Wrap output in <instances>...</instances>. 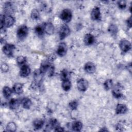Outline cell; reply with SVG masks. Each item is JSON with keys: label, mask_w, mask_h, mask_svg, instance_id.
Instances as JSON below:
<instances>
[{"label": "cell", "mask_w": 132, "mask_h": 132, "mask_svg": "<svg viewBox=\"0 0 132 132\" xmlns=\"http://www.w3.org/2000/svg\"><path fill=\"white\" fill-rule=\"evenodd\" d=\"M15 23V19L11 15H1V29L5 27H10Z\"/></svg>", "instance_id": "obj_1"}, {"label": "cell", "mask_w": 132, "mask_h": 132, "mask_svg": "<svg viewBox=\"0 0 132 132\" xmlns=\"http://www.w3.org/2000/svg\"><path fill=\"white\" fill-rule=\"evenodd\" d=\"M70 34V29L69 27L65 24H62L59 30V38L60 40H63L68 37Z\"/></svg>", "instance_id": "obj_2"}, {"label": "cell", "mask_w": 132, "mask_h": 132, "mask_svg": "<svg viewBox=\"0 0 132 132\" xmlns=\"http://www.w3.org/2000/svg\"><path fill=\"white\" fill-rule=\"evenodd\" d=\"M60 17L61 19L65 23H68L71 21L72 17V13L71 11L69 9H65L63 10L60 14Z\"/></svg>", "instance_id": "obj_3"}, {"label": "cell", "mask_w": 132, "mask_h": 132, "mask_svg": "<svg viewBox=\"0 0 132 132\" xmlns=\"http://www.w3.org/2000/svg\"><path fill=\"white\" fill-rule=\"evenodd\" d=\"M15 48V46L13 44L6 43L3 47V52L6 56L11 57L13 55Z\"/></svg>", "instance_id": "obj_4"}, {"label": "cell", "mask_w": 132, "mask_h": 132, "mask_svg": "<svg viewBox=\"0 0 132 132\" xmlns=\"http://www.w3.org/2000/svg\"><path fill=\"white\" fill-rule=\"evenodd\" d=\"M120 48L122 52L124 53H127L131 49V43L130 42L126 39L122 40L119 44Z\"/></svg>", "instance_id": "obj_5"}, {"label": "cell", "mask_w": 132, "mask_h": 132, "mask_svg": "<svg viewBox=\"0 0 132 132\" xmlns=\"http://www.w3.org/2000/svg\"><path fill=\"white\" fill-rule=\"evenodd\" d=\"M122 87L121 86L120 84H117L113 88L112 93L113 96L116 98H121L123 97V93L122 92Z\"/></svg>", "instance_id": "obj_6"}, {"label": "cell", "mask_w": 132, "mask_h": 132, "mask_svg": "<svg viewBox=\"0 0 132 132\" xmlns=\"http://www.w3.org/2000/svg\"><path fill=\"white\" fill-rule=\"evenodd\" d=\"M28 28L25 25H22L19 27L17 30V36L21 39H24L28 35Z\"/></svg>", "instance_id": "obj_7"}, {"label": "cell", "mask_w": 132, "mask_h": 132, "mask_svg": "<svg viewBox=\"0 0 132 132\" xmlns=\"http://www.w3.org/2000/svg\"><path fill=\"white\" fill-rule=\"evenodd\" d=\"M88 81L84 78H80L77 82V89L81 92L86 91L88 89Z\"/></svg>", "instance_id": "obj_8"}, {"label": "cell", "mask_w": 132, "mask_h": 132, "mask_svg": "<svg viewBox=\"0 0 132 132\" xmlns=\"http://www.w3.org/2000/svg\"><path fill=\"white\" fill-rule=\"evenodd\" d=\"M91 17L93 20L99 21L101 20V14L100 8L98 7H95L91 12Z\"/></svg>", "instance_id": "obj_9"}, {"label": "cell", "mask_w": 132, "mask_h": 132, "mask_svg": "<svg viewBox=\"0 0 132 132\" xmlns=\"http://www.w3.org/2000/svg\"><path fill=\"white\" fill-rule=\"evenodd\" d=\"M67 52V46L65 43H60L57 50V54L60 57L64 56Z\"/></svg>", "instance_id": "obj_10"}, {"label": "cell", "mask_w": 132, "mask_h": 132, "mask_svg": "<svg viewBox=\"0 0 132 132\" xmlns=\"http://www.w3.org/2000/svg\"><path fill=\"white\" fill-rule=\"evenodd\" d=\"M44 32L47 35H52L54 32V26L51 22H47L44 23L43 25Z\"/></svg>", "instance_id": "obj_11"}, {"label": "cell", "mask_w": 132, "mask_h": 132, "mask_svg": "<svg viewBox=\"0 0 132 132\" xmlns=\"http://www.w3.org/2000/svg\"><path fill=\"white\" fill-rule=\"evenodd\" d=\"M30 69L29 66L26 64H24L22 65L20 71V75L21 76L25 77L28 76L29 74L30 73Z\"/></svg>", "instance_id": "obj_12"}, {"label": "cell", "mask_w": 132, "mask_h": 132, "mask_svg": "<svg viewBox=\"0 0 132 132\" xmlns=\"http://www.w3.org/2000/svg\"><path fill=\"white\" fill-rule=\"evenodd\" d=\"M20 103H21V101L18 98H12L9 102V107L11 109L14 110L16 109L20 106Z\"/></svg>", "instance_id": "obj_13"}, {"label": "cell", "mask_w": 132, "mask_h": 132, "mask_svg": "<svg viewBox=\"0 0 132 132\" xmlns=\"http://www.w3.org/2000/svg\"><path fill=\"white\" fill-rule=\"evenodd\" d=\"M84 41L86 45H91L95 42L94 37L90 34H87L84 37Z\"/></svg>", "instance_id": "obj_14"}, {"label": "cell", "mask_w": 132, "mask_h": 132, "mask_svg": "<svg viewBox=\"0 0 132 132\" xmlns=\"http://www.w3.org/2000/svg\"><path fill=\"white\" fill-rule=\"evenodd\" d=\"M85 70L86 72H87L88 73L92 74L95 72L96 70V67L94 63L91 62H87L85 65L84 67Z\"/></svg>", "instance_id": "obj_15"}, {"label": "cell", "mask_w": 132, "mask_h": 132, "mask_svg": "<svg viewBox=\"0 0 132 132\" xmlns=\"http://www.w3.org/2000/svg\"><path fill=\"white\" fill-rule=\"evenodd\" d=\"M127 111V108L126 106L122 104H118L117 105L116 112L117 114H121L125 113Z\"/></svg>", "instance_id": "obj_16"}, {"label": "cell", "mask_w": 132, "mask_h": 132, "mask_svg": "<svg viewBox=\"0 0 132 132\" xmlns=\"http://www.w3.org/2000/svg\"><path fill=\"white\" fill-rule=\"evenodd\" d=\"M51 67V65L50 64L48 61L46 60V61L43 62L42 63V64H41V67L39 69V71H40V73L41 74L43 75L47 71V70H48L50 69Z\"/></svg>", "instance_id": "obj_17"}, {"label": "cell", "mask_w": 132, "mask_h": 132, "mask_svg": "<svg viewBox=\"0 0 132 132\" xmlns=\"http://www.w3.org/2000/svg\"><path fill=\"white\" fill-rule=\"evenodd\" d=\"M13 91L17 94H20L23 92V85L21 83H16L13 87Z\"/></svg>", "instance_id": "obj_18"}, {"label": "cell", "mask_w": 132, "mask_h": 132, "mask_svg": "<svg viewBox=\"0 0 132 132\" xmlns=\"http://www.w3.org/2000/svg\"><path fill=\"white\" fill-rule=\"evenodd\" d=\"M21 104L24 108L28 109L30 108L32 102L31 101L28 97H24L21 100Z\"/></svg>", "instance_id": "obj_19"}, {"label": "cell", "mask_w": 132, "mask_h": 132, "mask_svg": "<svg viewBox=\"0 0 132 132\" xmlns=\"http://www.w3.org/2000/svg\"><path fill=\"white\" fill-rule=\"evenodd\" d=\"M44 121L41 119H37L34 121L33 125L36 129H41L44 125Z\"/></svg>", "instance_id": "obj_20"}, {"label": "cell", "mask_w": 132, "mask_h": 132, "mask_svg": "<svg viewBox=\"0 0 132 132\" xmlns=\"http://www.w3.org/2000/svg\"><path fill=\"white\" fill-rule=\"evenodd\" d=\"M82 128V124L81 122L76 121L73 122L72 124V128L73 130L79 131L81 130Z\"/></svg>", "instance_id": "obj_21"}, {"label": "cell", "mask_w": 132, "mask_h": 132, "mask_svg": "<svg viewBox=\"0 0 132 132\" xmlns=\"http://www.w3.org/2000/svg\"><path fill=\"white\" fill-rule=\"evenodd\" d=\"M60 78L62 81L69 80L70 74L67 69L62 70L60 72Z\"/></svg>", "instance_id": "obj_22"}, {"label": "cell", "mask_w": 132, "mask_h": 132, "mask_svg": "<svg viewBox=\"0 0 132 132\" xmlns=\"http://www.w3.org/2000/svg\"><path fill=\"white\" fill-rule=\"evenodd\" d=\"M59 126V123H58V121L56 119H54V118L50 119V120L47 124L48 128H54V129Z\"/></svg>", "instance_id": "obj_23"}, {"label": "cell", "mask_w": 132, "mask_h": 132, "mask_svg": "<svg viewBox=\"0 0 132 132\" xmlns=\"http://www.w3.org/2000/svg\"><path fill=\"white\" fill-rule=\"evenodd\" d=\"M12 92V90L8 86H5L3 89V95L6 98H9L11 96Z\"/></svg>", "instance_id": "obj_24"}, {"label": "cell", "mask_w": 132, "mask_h": 132, "mask_svg": "<svg viewBox=\"0 0 132 132\" xmlns=\"http://www.w3.org/2000/svg\"><path fill=\"white\" fill-rule=\"evenodd\" d=\"M62 88V89L65 91H69L72 86L71 85V82L69 80H64L62 81V85H61Z\"/></svg>", "instance_id": "obj_25"}, {"label": "cell", "mask_w": 132, "mask_h": 132, "mask_svg": "<svg viewBox=\"0 0 132 132\" xmlns=\"http://www.w3.org/2000/svg\"><path fill=\"white\" fill-rule=\"evenodd\" d=\"M104 87L105 90H109L113 87V81L111 79H107L104 83Z\"/></svg>", "instance_id": "obj_26"}, {"label": "cell", "mask_w": 132, "mask_h": 132, "mask_svg": "<svg viewBox=\"0 0 132 132\" xmlns=\"http://www.w3.org/2000/svg\"><path fill=\"white\" fill-rule=\"evenodd\" d=\"M108 31L112 35H116L118 31V28L117 26L114 24H111L108 27Z\"/></svg>", "instance_id": "obj_27"}, {"label": "cell", "mask_w": 132, "mask_h": 132, "mask_svg": "<svg viewBox=\"0 0 132 132\" xmlns=\"http://www.w3.org/2000/svg\"><path fill=\"white\" fill-rule=\"evenodd\" d=\"M16 129V126L15 123L10 122L7 125L6 130L8 131H15Z\"/></svg>", "instance_id": "obj_28"}, {"label": "cell", "mask_w": 132, "mask_h": 132, "mask_svg": "<svg viewBox=\"0 0 132 132\" xmlns=\"http://www.w3.org/2000/svg\"><path fill=\"white\" fill-rule=\"evenodd\" d=\"M44 28L41 25H38L35 28V32L39 37H41L44 34Z\"/></svg>", "instance_id": "obj_29"}, {"label": "cell", "mask_w": 132, "mask_h": 132, "mask_svg": "<svg viewBox=\"0 0 132 132\" xmlns=\"http://www.w3.org/2000/svg\"><path fill=\"white\" fill-rule=\"evenodd\" d=\"M30 16L32 20H38L40 18V13L38 10L34 9L31 11Z\"/></svg>", "instance_id": "obj_30"}, {"label": "cell", "mask_w": 132, "mask_h": 132, "mask_svg": "<svg viewBox=\"0 0 132 132\" xmlns=\"http://www.w3.org/2000/svg\"><path fill=\"white\" fill-rule=\"evenodd\" d=\"M10 3L7 2V3L5 4V10L6 13L7 14V15H10V13H11L12 12V6Z\"/></svg>", "instance_id": "obj_31"}, {"label": "cell", "mask_w": 132, "mask_h": 132, "mask_svg": "<svg viewBox=\"0 0 132 132\" xmlns=\"http://www.w3.org/2000/svg\"><path fill=\"white\" fill-rule=\"evenodd\" d=\"M26 61V58L23 56H19L16 58V62L19 65H24Z\"/></svg>", "instance_id": "obj_32"}, {"label": "cell", "mask_w": 132, "mask_h": 132, "mask_svg": "<svg viewBox=\"0 0 132 132\" xmlns=\"http://www.w3.org/2000/svg\"><path fill=\"white\" fill-rule=\"evenodd\" d=\"M78 105V103L76 101H73L70 102L69 106L72 110H76Z\"/></svg>", "instance_id": "obj_33"}, {"label": "cell", "mask_w": 132, "mask_h": 132, "mask_svg": "<svg viewBox=\"0 0 132 132\" xmlns=\"http://www.w3.org/2000/svg\"><path fill=\"white\" fill-rule=\"evenodd\" d=\"M118 5L120 9H124L126 7V3L125 1H120L118 2Z\"/></svg>", "instance_id": "obj_34"}, {"label": "cell", "mask_w": 132, "mask_h": 132, "mask_svg": "<svg viewBox=\"0 0 132 132\" xmlns=\"http://www.w3.org/2000/svg\"><path fill=\"white\" fill-rule=\"evenodd\" d=\"M1 69H2V71L4 72H6L8 71L9 70V67H8V65L6 64V63H3L2 66H1Z\"/></svg>", "instance_id": "obj_35"}, {"label": "cell", "mask_w": 132, "mask_h": 132, "mask_svg": "<svg viewBox=\"0 0 132 132\" xmlns=\"http://www.w3.org/2000/svg\"><path fill=\"white\" fill-rule=\"evenodd\" d=\"M127 24L129 28L131 27V17L130 16L127 20Z\"/></svg>", "instance_id": "obj_36"}, {"label": "cell", "mask_w": 132, "mask_h": 132, "mask_svg": "<svg viewBox=\"0 0 132 132\" xmlns=\"http://www.w3.org/2000/svg\"><path fill=\"white\" fill-rule=\"evenodd\" d=\"M54 130H55V131H64L63 128L60 127V126H58L57 127H56V128L54 129Z\"/></svg>", "instance_id": "obj_37"}]
</instances>
